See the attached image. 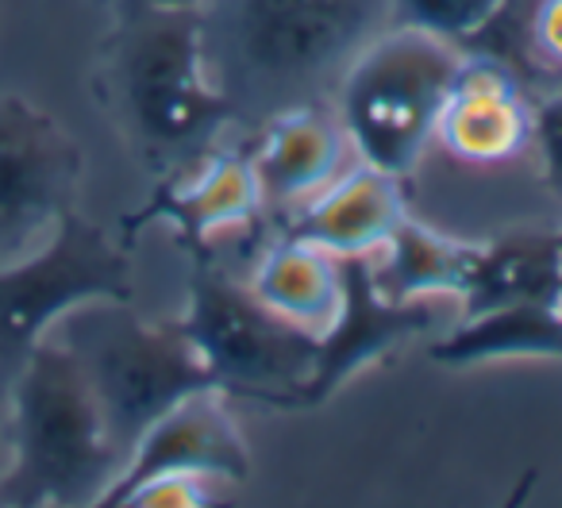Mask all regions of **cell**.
Masks as SVG:
<instances>
[{
  "instance_id": "25",
  "label": "cell",
  "mask_w": 562,
  "mask_h": 508,
  "mask_svg": "<svg viewBox=\"0 0 562 508\" xmlns=\"http://www.w3.org/2000/svg\"><path fill=\"white\" fill-rule=\"evenodd\" d=\"M0 447H4V420H0Z\"/></svg>"
},
{
  "instance_id": "17",
  "label": "cell",
  "mask_w": 562,
  "mask_h": 508,
  "mask_svg": "<svg viewBox=\"0 0 562 508\" xmlns=\"http://www.w3.org/2000/svg\"><path fill=\"white\" fill-rule=\"evenodd\" d=\"M247 285L273 313L301 324L313 336H321L331 324V316L339 308V290H344L336 255H328V250L313 247L305 239H293L285 232L266 242Z\"/></svg>"
},
{
  "instance_id": "15",
  "label": "cell",
  "mask_w": 562,
  "mask_h": 508,
  "mask_svg": "<svg viewBox=\"0 0 562 508\" xmlns=\"http://www.w3.org/2000/svg\"><path fill=\"white\" fill-rule=\"evenodd\" d=\"M520 301L562 305V232L516 227L477 242L474 270L459 297V316Z\"/></svg>"
},
{
  "instance_id": "20",
  "label": "cell",
  "mask_w": 562,
  "mask_h": 508,
  "mask_svg": "<svg viewBox=\"0 0 562 508\" xmlns=\"http://www.w3.org/2000/svg\"><path fill=\"white\" fill-rule=\"evenodd\" d=\"M505 4L508 0H390V27H413L467 50Z\"/></svg>"
},
{
  "instance_id": "27",
  "label": "cell",
  "mask_w": 562,
  "mask_h": 508,
  "mask_svg": "<svg viewBox=\"0 0 562 508\" xmlns=\"http://www.w3.org/2000/svg\"><path fill=\"white\" fill-rule=\"evenodd\" d=\"M97 4H112V0H97Z\"/></svg>"
},
{
  "instance_id": "16",
  "label": "cell",
  "mask_w": 562,
  "mask_h": 508,
  "mask_svg": "<svg viewBox=\"0 0 562 508\" xmlns=\"http://www.w3.org/2000/svg\"><path fill=\"white\" fill-rule=\"evenodd\" d=\"M439 366H482L497 359H554L562 362V305H501L477 316H459L428 347Z\"/></svg>"
},
{
  "instance_id": "11",
  "label": "cell",
  "mask_w": 562,
  "mask_h": 508,
  "mask_svg": "<svg viewBox=\"0 0 562 508\" xmlns=\"http://www.w3.org/2000/svg\"><path fill=\"white\" fill-rule=\"evenodd\" d=\"M436 143L470 166H497L531 150L528 86L490 55H467L436 124Z\"/></svg>"
},
{
  "instance_id": "1",
  "label": "cell",
  "mask_w": 562,
  "mask_h": 508,
  "mask_svg": "<svg viewBox=\"0 0 562 508\" xmlns=\"http://www.w3.org/2000/svg\"><path fill=\"white\" fill-rule=\"evenodd\" d=\"M89 81L120 139L158 181L201 166L220 135L239 124L204 63L196 9L116 12Z\"/></svg>"
},
{
  "instance_id": "13",
  "label": "cell",
  "mask_w": 562,
  "mask_h": 508,
  "mask_svg": "<svg viewBox=\"0 0 562 508\" xmlns=\"http://www.w3.org/2000/svg\"><path fill=\"white\" fill-rule=\"evenodd\" d=\"M347 158H351V139L336 112L324 104H297L270 116L250 147L262 208H301L347 170Z\"/></svg>"
},
{
  "instance_id": "8",
  "label": "cell",
  "mask_w": 562,
  "mask_h": 508,
  "mask_svg": "<svg viewBox=\"0 0 562 508\" xmlns=\"http://www.w3.org/2000/svg\"><path fill=\"white\" fill-rule=\"evenodd\" d=\"M86 150L24 93L0 89V267L27 259L78 208Z\"/></svg>"
},
{
  "instance_id": "18",
  "label": "cell",
  "mask_w": 562,
  "mask_h": 508,
  "mask_svg": "<svg viewBox=\"0 0 562 508\" xmlns=\"http://www.w3.org/2000/svg\"><path fill=\"white\" fill-rule=\"evenodd\" d=\"M382 250V262L374 259V285L385 301H459L470 282V270H474L477 242L454 239V235H443L405 216L390 232Z\"/></svg>"
},
{
  "instance_id": "10",
  "label": "cell",
  "mask_w": 562,
  "mask_h": 508,
  "mask_svg": "<svg viewBox=\"0 0 562 508\" xmlns=\"http://www.w3.org/2000/svg\"><path fill=\"white\" fill-rule=\"evenodd\" d=\"M162 474H204L227 477V482H243L250 474L247 439L235 428L220 390L193 393L181 405H173L158 424H150L147 436L135 443L127 466L112 482V489L93 508H112L132 489Z\"/></svg>"
},
{
  "instance_id": "24",
  "label": "cell",
  "mask_w": 562,
  "mask_h": 508,
  "mask_svg": "<svg viewBox=\"0 0 562 508\" xmlns=\"http://www.w3.org/2000/svg\"><path fill=\"white\" fill-rule=\"evenodd\" d=\"M536 482H539V470H524V477L508 489V497L501 500V508H524L531 497V489H536Z\"/></svg>"
},
{
  "instance_id": "12",
  "label": "cell",
  "mask_w": 562,
  "mask_h": 508,
  "mask_svg": "<svg viewBox=\"0 0 562 508\" xmlns=\"http://www.w3.org/2000/svg\"><path fill=\"white\" fill-rule=\"evenodd\" d=\"M250 150L216 147L201 166L173 181H158L150 201L139 212L124 216V239L143 232L147 224H170L186 250L212 247V235L250 227L262 216Z\"/></svg>"
},
{
  "instance_id": "28",
  "label": "cell",
  "mask_w": 562,
  "mask_h": 508,
  "mask_svg": "<svg viewBox=\"0 0 562 508\" xmlns=\"http://www.w3.org/2000/svg\"><path fill=\"white\" fill-rule=\"evenodd\" d=\"M47 508H58V505H47Z\"/></svg>"
},
{
  "instance_id": "21",
  "label": "cell",
  "mask_w": 562,
  "mask_h": 508,
  "mask_svg": "<svg viewBox=\"0 0 562 508\" xmlns=\"http://www.w3.org/2000/svg\"><path fill=\"white\" fill-rule=\"evenodd\" d=\"M112 508H227L204 485V474H162L132 489Z\"/></svg>"
},
{
  "instance_id": "19",
  "label": "cell",
  "mask_w": 562,
  "mask_h": 508,
  "mask_svg": "<svg viewBox=\"0 0 562 508\" xmlns=\"http://www.w3.org/2000/svg\"><path fill=\"white\" fill-rule=\"evenodd\" d=\"M467 55L497 58L524 86H562V0H508Z\"/></svg>"
},
{
  "instance_id": "9",
  "label": "cell",
  "mask_w": 562,
  "mask_h": 508,
  "mask_svg": "<svg viewBox=\"0 0 562 508\" xmlns=\"http://www.w3.org/2000/svg\"><path fill=\"white\" fill-rule=\"evenodd\" d=\"M339 308L321 331L313 374L293 393L290 408H321L355 374L374 362L390 359L401 343L428 331H447L459 320V301L420 297V301H385L374 285V255L339 259Z\"/></svg>"
},
{
  "instance_id": "14",
  "label": "cell",
  "mask_w": 562,
  "mask_h": 508,
  "mask_svg": "<svg viewBox=\"0 0 562 508\" xmlns=\"http://www.w3.org/2000/svg\"><path fill=\"white\" fill-rule=\"evenodd\" d=\"M408 181L359 162L347 166L328 189L293 208L281 232L328 250L336 259L378 255L390 232L408 216Z\"/></svg>"
},
{
  "instance_id": "7",
  "label": "cell",
  "mask_w": 562,
  "mask_h": 508,
  "mask_svg": "<svg viewBox=\"0 0 562 508\" xmlns=\"http://www.w3.org/2000/svg\"><path fill=\"white\" fill-rule=\"evenodd\" d=\"M89 301H135L132 250L74 208L40 250L0 267V420L32 351Z\"/></svg>"
},
{
  "instance_id": "6",
  "label": "cell",
  "mask_w": 562,
  "mask_h": 508,
  "mask_svg": "<svg viewBox=\"0 0 562 508\" xmlns=\"http://www.w3.org/2000/svg\"><path fill=\"white\" fill-rule=\"evenodd\" d=\"M178 328L196 347L224 397L290 408L316 362L321 336L273 313L247 282L227 274L212 247L189 250V301Z\"/></svg>"
},
{
  "instance_id": "22",
  "label": "cell",
  "mask_w": 562,
  "mask_h": 508,
  "mask_svg": "<svg viewBox=\"0 0 562 508\" xmlns=\"http://www.w3.org/2000/svg\"><path fill=\"white\" fill-rule=\"evenodd\" d=\"M531 147L543 162V181L562 196V86L531 97Z\"/></svg>"
},
{
  "instance_id": "23",
  "label": "cell",
  "mask_w": 562,
  "mask_h": 508,
  "mask_svg": "<svg viewBox=\"0 0 562 508\" xmlns=\"http://www.w3.org/2000/svg\"><path fill=\"white\" fill-rule=\"evenodd\" d=\"M204 0H112V9L127 12V9H162V12H186V9H201Z\"/></svg>"
},
{
  "instance_id": "2",
  "label": "cell",
  "mask_w": 562,
  "mask_h": 508,
  "mask_svg": "<svg viewBox=\"0 0 562 508\" xmlns=\"http://www.w3.org/2000/svg\"><path fill=\"white\" fill-rule=\"evenodd\" d=\"M201 47L239 120L321 104L351 58L390 27V0H204Z\"/></svg>"
},
{
  "instance_id": "3",
  "label": "cell",
  "mask_w": 562,
  "mask_h": 508,
  "mask_svg": "<svg viewBox=\"0 0 562 508\" xmlns=\"http://www.w3.org/2000/svg\"><path fill=\"white\" fill-rule=\"evenodd\" d=\"M124 466L78 359L47 336L4 408L0 508H93Z\"/></svg>"
},
{
  "instance_id": "5",
  "label": "cell",
  "mask_w": 562,
  "mask_h": 508,
  "mask_svg": "<svg viewBox=\"0 0 562 508\" xmlns=\"http://www.w3.org/2000/svg\"><path fill=\"white\" fill-rule=\"evenodd\" d=\"M467 50L413 27L378 32L336 86V116L359 162L408 181Z\"/></svg>"
},
{
  "instance_id": "4",
  "label": "cell",
  "mask_w": 562,
  "mask_h": 508,
  "mask_svg": "<svg viewBox=\"0 0 562 508\" xmlns=\"http://www.w3.org/2000/svg\"><path fill=\"white\" fill-rule=\"evenodd\" d=\"M50 336L78 359L104 431L124 459H132L135 443L173 405L201 390H216L178 320L150 324L132 301H89L66 313Z\"/></svg>"
},
{
  "instance_id": "26",
  "label": "cell",
  "mask_w": 562,
  "mask_h": 508,
  "mask_svg": "<svg viewBox=\"0 0 562 508\" xmlns=\"http://www.w3.org/2000/svg\"><path fill=\"white\" fill-rule=\"evenodd\" d=\"M0 466H4V447H0Z\"/></svg>"
}]
</instances>
